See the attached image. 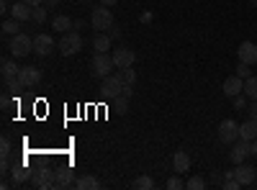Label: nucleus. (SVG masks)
Returning <instances> with one entry per match:
<instances>
[{
    "mask_svg": "<svg viewBox=\"0 0 257 190\" xmlns=\"http://www.w3.org/2000/svg\"><path fill=\"white\" fill-rule=\"evenodd\" d=\"M8 52L13 54V59H24L34 52V36L29 34H16L11 36V44H8Z\"/></svg>",
    "mask_w": 257,
    "mask_h": 190,
    "instance_id": "f257e3e1",
    "label": "nucleus"
},
{
    "mask_svg": "<svg viewBox=\"0 0 257 190\" xmlns=\"http://www.w3.org/2000/svg\"><path fill=\"white\" fill-rule=\"evenodd\" d=\"M93 75L95 77H108L111 75V70L116 67V62H113V54H108V52H95V57H93Z\"/></svg>",
    "mask_w": 257,
    "mask_h": 190,
    "instance_id": "f03ea898",
    "label": "nucleus"
},
{
    "mask_svg": "<svg viewBox=\"0 0 257 190\" xmlns=\"http://www.w3.org/2000/svg\"><path fill=\"white\" fill-rule=\"evenodd\" d=\"M113 24H116V21H113V13H111L108 6H98V8H93L90 26H93L95 31H105V29H111Z\"/></svg>",
    "mask_w": 257,
    "mask_h": 190,
    "instance_id": "7ed1b4c3",
    "label": "nucleus"
},
{
    "mask_svg": "<svg viewBox=\"0 0 257 190\" xmlns=\"http://www.w3.org/2000/svg\"><path fill=\"white\" fill-rule=\"evenodd\" d=\"M59 52H62V57H72V54H77L80 49H82V36L77 34V31H67L62 39H59Z\"/></svg>",
    "mask_w": 257,
    "mask_h": 190,
    "instance_id": "20e7f679",
    "label": "nucleus"
},
{
    "mask_svg": "<svg viewBox=\"0 0 257 190\" xmlns=\"http://www.w3.org/2000/svg\"><path fill=\"white\" fill-rule=\"evenodd\" d=\"M100 93H103V98L116 100V98L123 93V85H121L118 75H108V77H103V82H100Z\"/></svg>",
    "mask_w": 257,
    "mask_h": 190,
    "instance_id": "39448f33",
    "label": "nucleus"
},
{
    "mask_svg": "<svg viewBox=\"0 0 257 190\" xmlns=\"http://www.w3.org/2000/svg\"><path fill=\"white\" fill-rule=\"evenodd\" d=\"M219 139H221V144H234V141L239 139V123L234 121V118L221 121V126H219Z\"/></svg>",
    "mask_w": 257,
    "mask_h": 190,
    "instance_id": "423d86ee",
    "label": "nucleus"
},
{
    "mask_svg": "<svg viewBox=\"0 0 257 190\" xmlns=\"http://www.w3.org/2000/svg\"><path fill=\"white\" fill-rule=\"evenodd\" d=\"M34 52L39 57H49L54 52V39L49 34H36L34 36Z\"/></svg>",
    "mask_w": 257,
    "mask_h": 190,
    "instance_id": "0eeeda50",
    "label": "nucleus"
},
{
    "mask_svg": "<svg viewBox=\"0 0 257 190\" xmlns=\"http://www.w3.org/2000/svg\"><path fill=\"white\" fill-rule=\"evenodd\" d=\"M54 180H57V172L54 170H49V167H44V170H39L36 175H34V187H39V190H49V187H54Z\"/></svg>",
    "mask_w": 257,
    "mask_h": 190,
    "instance_id": "6e6552de",
    "label": "nucleus"
},
{
    "mask_svg": "<svg viewBox=\"0 0 257 190\" xmlns=\"http://www.w3.org/2000/svg\"><path fill=\"white\" fill-rule=\"evenodd\" d=\"M113 62H116V67H132L134 62H137V52L134 49H128V47H118L113 49Z\"/></svg>",
    "mask_w": 257,
    "mask_h": 190,
    "instance_id": "1a4fd4ad",
    "label": "nucleus"
},
{
    "mask_svg": "<svg viewBox=\"0 0 257 190\" xmlns=\"http://www.w3.org/2000/svg\"><path fill=\"white\" fill-rule=\"evenodd\" d=\"M221 93H224L226 98H234V95L244 93V80H242L239 75H231V77H226V80H224V85H221Z\"/></svg>",
    "mask_w": 257,
    "mask_h": 190,
    "instance_id": "9d476101",
    "label": "nucleus"
},
{
    "mask_svg": "<svg viewBox=\"0 0 257 190\" xmlns=\"http://www.w3.org/2000/svg\"><path fill=\"white\" fill-rule=\"evenodd\" d=\"M237 54H239V62H244V65H257V44L254 41H242Z\"/></svg>",
    "mask_w": 257,
    "mask_h": 190,
    "instance_id": "9b49d317",
    "label": "nucleus"
},
{
    "mask_svg": "<svg viewBox=\"0 0 257 190\" xmlns=\"http://www.w3.org/2000/svg\"><path fill=\"white\" fill-rule=\"evenodd\" d=\"M249 154H252V141H244V139H239V144L229 152V157H231V162H234V164H242Z\"/></svg>",
    "mask_w": 257,
    "mask_h": 190,
    "instance_id": "f8f14e48",
    "label": "nucleus"
},
{
    "mask_svg": "<svg viewBox=\"0 0 257 190\" xmlns=\"http://www.w3.org/2000/svg\"><path fill=\"white\" fill-rule=\"evenodd\" d=\"M234 177L239 180V185H252L254 177H257V170L242 162V164H237V170H234Z\"/></svg>",
    "mask_w": 257,
    "mask_h": 190,
    "instance_id": "ddd939ff",
    "label": "nucleus"
},
{
    "mask_svg": "<svg viewBox=\"0 0 257 190\" xmlns=\"http://www.w3.org/2000/svg\"><path fill=\"white\" fill-rule=\"evenodd\" d=\"M18 80L24 82L26 88H34L36 82L41 80V70H39V67H21V72H18Z\"/></svg>",
    "mask_w": 257,
    "mask_h": 190,
    "instance_id": "4468645a",
    "label": "nucleus"
},
{
    "mask_svg": "<svg viewBox=\"0 0 257 190\" xmlns=\"http://www.w3.org/2000/svg\"><path fill=\"white\" fill-rule=\"evenodd\" d=\"M11 16L18 18V21H31L34 18V6L24 3V0H18L16 6H11Z\"/></svg>",
    "mask_w": 257,
    "mask_h": 190,
    "instance_id": "2eb2a0df",
    "label": "nucleus"
},
{
    "mask_svg": "<svg viewBox=\"0 0 257 190\" xmlns=\"http://www.w3.org/2000/svg\"><path fill=\"white\" fill-rule=\"evenodd\" d=\"M173 170L178 172V175H183V172H188L190 170V157H188V152H175V157H173Z\"/></svg>",
    "mask_w": 257,
    "mask_h": 190,
    "instance_id": "dca6fc26",
    "label": "nucleus"
},
{
    "mask_svg": "<svg viewBox=\"0 0 257 190\" xmlns=\"http://www.w3.org/2000/svg\"><path fill=\"white\" fill-rule=\"evenodd\" d=\"M239 139H244V141H254L257 139V121L254 118H249V121H244L239 126Z\"/></svg>",
    "mask_w": 257,
    "mask_h": 190,
    "instance_id": "f3484780",
    "label": "nucleus"
},
{
    "mask_svg": "<svg viewBox=\"0 0 257 190\" xmlns=\"http://www.w3.org/2000/svg\"><path fill=\"white\" fill-rule=\"evenodd\" d=\"M52 29L67 34L70 29H75V21H72L70 16H54V18H52Z\"/></svg>",
    "mask_w": 257,
    "mask_h": 190,
    "instance_id": "a211bd4d",
    "label": "nucleus"
},
{
    "mask_svg": "<svg viewBox=\"0 0 257 190\" xmlns=\"http://www.w3.org/2000/svg\"><path fill=\"white\" fill-rule=\"evenodd\" d=\"M72 170L70 167H62V170H57V180H54V187H72Z\"/></svg>",
    "mask_w": 257,
    "mask_h": 190,
    "instance_id": "6ab92c4d",
    "label": "nucleus"
},
{
    "mask_svg": "<svg viewBox=\"0 0 257 190\" xmlns=\"http://www.w3.org/2000/svg\"><path fill=\"white\" fill-rule=\"evenodd\" d=\"M72 187H77V190H98L100 182H98L93 175H82V177H77V180L72 182Z\"/></svg>",
    "mask_w": 257,
    "mask_h": 190,
    "instance_id": "aec40b11",
    "label": "nucleus"
},
{
    "mask_svg": "<svg viewBox=\"0 0 257 190\" xmlns=\"http://www.w3.org/2000/svg\"><path fill=\"white\" fill-rule=\"evenodd\" d=\"M93 49H95V52H108V49H111V36L103 34V31H98L95 39H93Z\"/></svg>",
    "mask_w": 257,
    "mask_h": 190,
    "instance_id": "412c9836",
    "label": "nucleus"
},
{
    "mask_svg": "<svg viewBox=\"0 0 257 190\" xmlns=\"http://www.w3.org/2000/svg\"><path fill=\"white\" fill-rule=\"evenodd\" d=\"M118 80H121V85H123V88H134L137 72H134L132 67H121V70H118Z\"/></svg>",
    "mask_w": 257,
    "mask_h": 190,
    "instance_id": "4be33fe9",
    "label": "nucleus"
},
{
    "mask_svg": "<svg viewBox=\"0 0 257 190\" xmlns=\"http://www.w3.org/2000/svg\"><path fill=\"white\" fill-rule=\"evenodd\" d=\"M0 70H3V82H8V80L18 77V72H21V67L16 65L13 59H6V62H3V67H0Z\"/></svg>",
    "mask_w": 257,
    "mask_h": 190,
    "instance_id": "5701e85b",
    "label": "nucleus"
},
{
    "mask_svg": "<svg viewBox=\"0 0 257 190\" xmlns=\"http://www.w3.org/2000/svg\"><path fill=\"white\" fill-rule=\"evenodd\" d=\"M11 172H13V185H21V182H26V180H29V175H31L26 164H18V167H13Z\"/></svg>",
    "mask_w": 257,
    "mask_h": 190,
    "instance_id": "b1692460",
    "label": "nucleus"
},
{
    "mask_svg": "<svg viewBox=\"0 0 257 190\" xmlns=\"http://www.w3.org/2000/svg\"><path fill=\"white\" fill-rule=\"evenodd\" d=\"M18 29H21V21H18V18H8V21H3V34H6V36H16V34H21Z\"/></svg>",
    "mask_w": 257,
    "mask_h": 190,
    "instance_id": "393cba45",
    "label": "nucleus"
},
{
    "mask_svg": "<svg viewBox=\"0 0 257 190\" xmlns=\"http://www.w3.org/2000/svg\"><path fill=\"white\" fill-rule=\"evenodd\" d=\"M244 93H247L249 100H257V75H252V77L244 80Z\"/></svg>",
    "mask_w": 257,
    "mask_h": 190,
    "instance_id": "a878e982",
    "label": "nucleus"
},
{
    "mask_svg": "<svg viewBox=\"0 0 257 190\" xmlns=\"http://www.w3.org/2000/svg\"><path fill=\"white\" fill-rule=\"evenodd\" d=\"M134 187H137V190H152V187H155V180L149 177V175H139V177L134 180Z\"/></svg>",
    "mask_w": 257,
    "mask_h": 190,
    "instance_id": "bb28decb",
    "label": "nucleus"
},
{
    "mask_svg": "<svg viewBox=\"0 0 257 190\" xmlns=\"http://www.w3.org/2000/svg\"><path fill=\"white\" fill-rule=\"evenodd\" d=\"M116 111H118V116H126V113H128V98H126L123 93L116 98Z\"/></svg>",
    "mask_w": 257,
    "mask_h": 190,
    "instance_id": "cd10ccee",
    "label": "nucleus"
},
{
    "mask_svg": "<svg viewBox=\"0 0 257 190\" xmlns=\"http://www.w3.org/2000/svg\"><path fill=\"white\" fill-rule=\"evenodd\" d=\"M185 187H188V190H203V187H206V180H203L201 175H196V177H190V180L185 182Z\"/></svg>",
    "mask_w": 257,
    "mask_h": 190,
    "instance_id": "c85d7f7f",
    "label": "nucleus"
},
{
    "mask_svg": "<svg viewBox=\"0 0 257 190\" xmlns=\"http://www.w3.org/2000/svg\"><path fill=\"white\" fill-rule=\"evenodd\" d=\"M31 21H36V24H44V21H47V8H44V6H36Z\"/></svg>",
    "mask_w": 257,
    "mask_h": 190,
    "instance_id": "c756f323",
    "label": "nucleus"
},
{
    "mask_svg": "<svg viewBox=\"0 0 257 190\" xmlns=\"http://www.w3.org/2000/svg\"><path fill=\"white\" fill-rule=\"evenodd\" d=\"M234 108H237V111H244L247 108V93L234 95Z\"/></svg>",
    "mask_w": 257,
    "mask_h": 190,
    "instance_id": "7c9ffc66",
    "label": "nucleus"
},
{
    "mask_svg": "<svg viewBox=\"0 0 257 190\" xmlns=\"http://www.w3.org/2000/svg\"><path fill=\"white\" fill-rule=\"evenodd\" d=\"M234 75H239L242 80H247V77H252V70H249V65H244V62H239V65H237V72H234Z\"/></svg>",
    "mask_w": 257,
    "mask_h": 190,
    "instance_id": "2f4dec72",
    "label": "nucleus"
},
{
    "mask_svg": "<svg viewBox=\"0 0 257 190\" xmlns=\"http://www.w3.org/2000/svg\"><path fill=\"white\" fill-rule=\"evenodd\" d=\"M178 187H185V182H183L180 175H175V177H170V180H167V190H178Z\"/></svg>",
    "mask_w": 257,
    "mask_h": 190,
    "instance_id": "473e14b6",
    "label": "nucleus"
},
{
    "mask_svg": "<svg viewBox=\"0 0 257 190\" xmlns=\"http://www.w3.org/2000/svg\"><path fill=\"white\" fill-rule=\"evenodd\" d=\"M221 187H224V190H239L242 185H239V180H237V177H234V180H224V182H221Z\"/></svg>",
    "mask_w": 257,
    "mask_h": 190,
    "instance_id": "72a5a7b5",
    "label": "nucleus"
},
{
    "mask_svg": "<svg viewBox=\"0 0 257 190\" xmlns=\"http://www.w3.org/2000/svg\"><path fill=\"white\" fill-rule=\"evenodd\" d=\"M0 154L3 157H11V141L3 136V141H0Z\"/></svg>",
    "mask_w": 257,
    "mask_h": 190,
    "instance_id": "f704fd0d",
    "label": "nucleus"
},
{
    "mask_svg": "<svg viewBox=\"0 0 257 190\" xmlns=\"http://www.w3.org/2000/svg\"><path fill=\"white\" fill-rule=\"evenodd\" d=\"M108 36H111V39H118V36H121V29H118V26L113 24V26L108 29Z\"/></svg>",
    "mask_w": 257,
    "mask_h": 190,
    "instance_id": "c9c22d12",
    "label": "nucleus"
},
{
    "mask_svg": "<svg viewBox=\"0 0 257 190\" xmlns=\"http://www.w3.org/2000/svg\"><path fill=\"white\" fill-rule=\"evenodd\" d=\"M249 118L257 121V100H252V105H249Z\"/></svg>",
    "mask_w": 257,
    "mask_h": 190,
    "instance_id": "e433bc0d",
    "label": "nucleus"
},
{
    "mask_svg": "<svg viewBox=\"0 0 257 190\" xmlns=\"http://www.w3.org/2000/svg\"><path fill=\"white\" fill-rule=\"evenodd\" d=\"M0 167H3V172L11 170V157H3V162H0Z\"/></svg>",
    "mask_w": 257,
    "mask_h": 190,
    "instance_id": "4c0bfd02",
    "label": "nucleus"
},
{
    "mask_svg": "<svg viewBox=\"0 0 257 190\" xmlns=\"http://www.w3.org/2000/svg\"><path fill=\"white\" fill-rule=\"evenodd\" d=\"M24 3H29V6L36 8V6H44V0H24Z\"/></svg>",
    "mask_w": 257,
    "mask_h": 190,
    "instance_id": "58836bf2",
    "label": "nucleus"
},
{
    "mask_svg": "<svg viewBox=\"0 0 257 190\" xmlns=\"http://www.w3.org/2000/svg\"><path fill=\"white\" fill-rule=\"evenodd\" d=\"M118 3V0H100V6H108V8H113Z\"/></svg>",
    "mask_w": 257,
    "mask_h": 190,
    "instance_id": "ea45409f",
    "label": "nucleus"
},
{
    "mask_svg": "<svg viewBox=\"0 0 257 190\" xmlns=\"http://www.w3.org/2000/svg\"><path fill=\"white\" fill-rule=\"evenodd\" d=\"M44 6L47 8H54V6H59V0H44Z\"/></svg>",
    "mask_w": 257,
    "mask_h": 190,
    "instance_id": "a19ab883",
    "label": "nucleus"
},
{
    "mask_svg": "<svg viewBox=\"0 0 257 190\" xmlns=\"http://www.w3.org/2000/svg\"><path fill=\"white\" fill-rule=\"evenodd\" d=\"M224 180H234V170H224Z\"/></svg>",
    "mask_w": 257,
    "mask_h": 190,
    "instance_id": "79ce46f5",
    "label": "nucleus"
},
{
    "mask_svg": "<svg viewBox=\"0 0 257 190\" xmlns=\"http://www.w3.org/2000/svg\"><path fill=\"white\" fill-rule=\"evenodd\" d=\"M252 154H254V157H257V139H254V141H252Z\"/></svg>",
    "mask_w": 257,
    "mask_h": 190,
    "instance_id": "37998d69",
    "label": "nucleus"
},
{
    "mask_svg": "<svg viewBox=\"0 0 257 190\" xmlns=\"http://www.w3.org/2000/svg\"><path fill=\"white\" fill-rule=\"evenodd\" d=\"M249 3H252V8H257V0H249Z\"/></svg>",
    "mask_w": 257,
    "mask_h": 190,
    "instance_id": "c03bdc74",
    "label": "nucleus"
}]
</instances>
